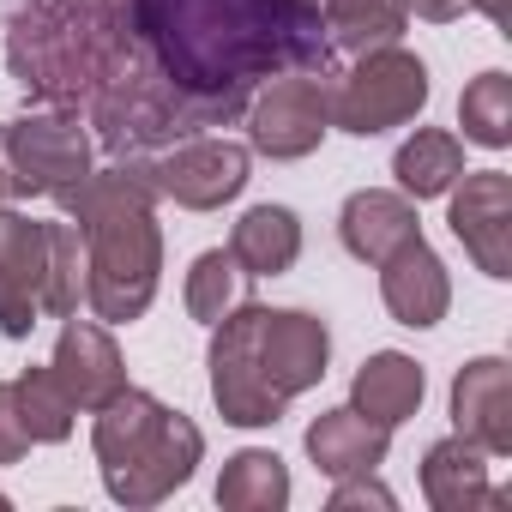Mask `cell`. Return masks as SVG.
Listing matches in <instances>:
<instances>
[{
  "mask_svg": "<svg viewBox=\"0 0 512 512\" xmlns=\"http://www.w3.org/2000/svg\"><path fill=\"white\" fill-rule=\"evenodd\" d=\"M0 199H7V163H0Z\"/></svg>",
  "mask_w": 512,
  "mask_h": 512,
  "instance_id": "cell-33",
  "label": "cell"
},
{
  "mask_svg": "<svg viewBox=\"0 0 512 512\" xmlns=\"http://www.w3.org/2000/svg\"><path fill=\"white\" fill-rule=\"evenodd\" d=\"M157 169L151 157H121L91 169L61 193L67 223L85 235V308L103 326H133L157 302L163 235H157Z\"/></svg>",
  "mask_w": 512,
  "mask_h": 512,
  "instance_id": "cell-2",
  "label": "cell"
},
{
  "mask_svg": "<svg viewBox=\"0 0 512 512\" xmlns=\"http://www.w3.org/2000/svg\"><path fill=\"white\" fill-rule=\"evenodd\" d=\"M13 398H19V422H25L31 446H61L73 434V398L61 392V380L49 368H25L13 380Z\"/></svg>",
  "mask_w": 512,
  "mask_h": 512,
  "instance_id": "cell-26",
  "label": "cell"
},
{
  "mask_svg": "<svg viewBox=\"0 0 512 512\" xmlns=\"http://www.w3.org/2000/svg\"><path fill=\"white\" fill-rule=\"evenodd\" d=\"M422 494L434 512H476V506H500L506 494L488 482V452L470 446L464 434H446L428 446L422 458Z\"/></svg>",
  "mask_w": 512,
  "mask_h": 512,
  "instance_id": "cell-19",
  "label": "cell"
},
{
  "mask_svg": "<svg viewBox=\"0 0 512 512\" xmlns=\"http://www.w3.org/2000/svg\"><path fill=\"white\" fill-rule=\"evenodd\" d=\"M247 163H253L247 145L211 139V133H193V139H181V145H169V151L151 157L157 193L175 199V205H187V211H217V205H229V199L247 187Z\"/></svg>",
  "mask_w": 512,
  "mask_h": 512,
  "instance_id": "cell-11",
  "label": "cell"
},
{
  "mask_svg": "<svg viewBox=\"0 0 512 512\" xmlns=\"http://www.w3.org/2000/svg\"><path fill=\"white\" fill-rule=\"evenodd\" d=\"M217 506H229V512H278V506H290V470H284V458L266 452V446H247V452L223 458Z\"/></svg>",
  "mask_w": 512,
  "mask_h": 512,
  "instance_id": "cell-23",
  "label": "cell"
},
{
  "mask_svg": "<svg viewBox=\"0 0 512 512\" xmlns=\"http://www.w3.org/2000/svg\"><path fill=\"white\" fill-rule=\"evenodd\" d=\"M31 452V434L19 422V398H13V380H0V464H19Z\"/></svg>",
  "mask_w": 512,
  "mask_h": 512,
  "instance_id": "cell-29",
  "label": "cell"
},
{
  "mask_svg": "<svg viewBox=\"0 0 512 512\" xmlns=\"http://www.w3.org/2000/svg\"><path fill=\"white\" fill-rule=\"evenodd\" d=\"M410 235H422V223H416V199H410V193L362 187V193H350L344 211H338V241H344L350 260H362V266H380L386 253L404 247Z\"/></svg>",
  "mask_w": 512,
  "mask_h": 512,
  "instance_id": "cell-17",
  "label": "cell"
},
{
  "mask_svg": "<svg viewBox=\"0 0 512 512\" xmlns=\"http://www.w3.org/2000/svg\"><path fill=\"white\" fill-rule=\"evenodd\" d=\"M458 127H464L470 145L506 151V145H512V79H506V73L470 79L464 97H458Z\"/></svg>",
  "mask_w": 512,
  "mask_h": 512,
  "instance_id": "cell-25",
  "label": "cell"
},
{
  "mask_svg": "<svg viewBox=\"0 0 512 512\" xmlns=\"http://www.w3.org/2000/svg\"><path fill=\"white\" fill-rule=\"evenodd\" d=\"M452 428L488 458L512 452V368L500 356H476L452 380Z\"/></svg>",
  "mask_w": 512,
  "mask_h": 512,
  "instance_id": "cell-15",
  "label": "cell"
},
{
  "mask_svg": "<svg viewBox=\"0 0 512 512\" xmlns=\"http://www.w3.org/2000/svg\"><path fill=\"white\" fill-rule=\"evenodd\" d=\"M229 253L247 278H284L302 260V217L290 205H253L229 229Z\"/></svg>",
  "mask_w": 512,
  "mask_h": 512,
  "instance_id": "cell-21",
  "label": "cell"
},
{
  "mask_svg": "<svg viewBox=\"0 0 512 512\" xmlns=\"http://www.w3.org/2000/svg\"><path fill=\"white\" fill-rule=\"evenodd\" d=\"M326 362H332V332H326L320 314L266 308V320H260V368H266V386L284 404L314 392L326 380Z\"/></svg>",
  "mask_w": 512,
  "mask_h": 512,
  "instance_id": "cell-12",
  "label": "cell"
},
{
  "mask_svg": "<svg viewBox=\"0 0 512 512\" xmlns=\"http://www.w3.org/2000/svg\"><path fill=\"white\" fill-rule=\"evenodd\" d=\"M428 109V67L422 55L386 43V49H362V61L332 85V127L374 139L392 133L404 121H416Z\"/></svg>",
  "mask_w": 512,
  "mask_h": 512,
  "instance_id": "cell-6",
  "label": "cell"
},
{
  "mask_svg": "<svg viewBox=\"0 0 512 512\" xmlns=\"http://www.w3.org/2000/svg\"><path fill=\"white\" fill-rule=\"evenodd\" d=\"M133 43L193 97L253 91L278 73H332L320 0H133Z\"/></svg>",
  "mask_w": 512,
  "mask_h": 512,
  "instance_id": "cell-1",
  "label": "cell"
},
{
  "mask_svg": "<svg viewBox=\"0 0 512 512\" xmlns=\"http://www.w3.org/2000/svg\"><path fill=\"white\" fill-rule=\"evenodd\" d=\"M386 452H392V428H380V422H368L362 410H320L314 422H308V458H314V470L320 476H368V470H380L386 464Z\"/></svg>",
  "mask_w": 512,
  "mask_h": 512,
  "instance_id": "cell-18",
  "label": "cell"
},
{
  "mask_svg": "<svg viewBox=\"0 0 512 512\" xmlns=\"http://www.w3.org/2000/svg\"><path fill=\"white\" fill-rule=\"evenodd\" d=\"M91 416H97L91 446H97V464H103V488L121 506L169 500L205 458V434L181 410H169L163 398H151L139 386H121Z\"/></svg>",
  "mask_w": 512,
  "mask_h": 512,
  "instance_id": "cell-4",
  "label": "cell"
},
{
  "mask_svg": "<svg viewBox=\"0 0 512 512\" xmlns=\"http://www.w3.org/2000/svg\"><path fill=\"white\" fill-rule=\"evenodd\" d=\"M326 506H332V512H350V506H380V512H386V506H392V488H380L374 470H368V476H338V488H332Z\"/></svg>",
  "mask_w": 512,
  "mask_h": 512,
  "instance_id": "cell-30",
  "label": "cell"
},
{
  "mask_svg": "<svg viewBox=\"0 0 512 512\" xmlns=\"http://www.w3.org/2000/svg\"><path fill=\"white\" fill-rule=\"evenodd\" d=\"M85 308V235L73 223H49V278H43V314L73 320Z\"/></svg>",
  "mask_w": 512,
  "mask_h": 512,
  "instance_id": "cell-28",
  "label": "cell"
},
{
  "mask_svg": "<svg viewBox=\"0 0 512 512\" xmlns=\"http://www.w3.org/2000/svg\"><path fill=\"white\" fill-rule=\"evenodd\" d=\"M241 266H235V253L229 247H211V253H199V260L187 266V290H181V302H187V314L199 320V326H217L235 302H241Z\"/></svg>",
  "mask_w": 512,
  "mask_h": 512,
  "instance_id": "cell-27",
  "label": "cell"
},
{
  "mask_svg": "<svg viewBox=\"0 0 512 512\" xmlns=\"http://www.w3.org/2000/svg\"><path fill=\"white\" fill-rule=\"evenodd\" d=\"M253 91H223V97H193L175 79H163L151 67V55L139 49L97 97H91V127L115 157H157L205 127H229L247 115Z\"/></svg>",
  "mask_w": 512,
  "mask_h": 512,
  "instance_id": "cell-5",
  "label": "cell"
},
{
  "mask_svg": "<svg viewBox=\"0 0 512 512\" xmlns=\"http://www.w3.org/2000/svg\"><path fill=\"white\" fill-rule=\"evenodd\" d=\"M404 13H416V19H428V25H452V19L470 13V0H404Z\"/></svg>",
  "mask_w": 512,
  "mask_h": 512,
  "instance_id": "cell-31",
  "label": "cell"
},
{
  "mask_svg": "<svg viewBox=\"0 0 512 512\" xmlns=\"http://www.w3.org/2000/svg\"><path fill=\"white\" fill-rule=\"evenodd\" d=\"M422 392H428L422 362L404 356V350H380V356H368V362L356 368V380H350V410H362V416L380 422V428H398V422H410V416L422 410Z\"/></svg>",
  "mask_w": 512,
  "mask_h": 512,
  "instance_id": "cell-20",
  "label": "cell"
},
{
  "mask_svg": "<svg viewBox=\"0 0 512 512\" xmlns=\"http://www.w3.org/2000/svg\"><path fill=\"white\" fill-rule=\"evenodd\" d=\"M0 163H7V193L61 199L91 175V133L73 121V109L25 115L13 127H0Z\"/></svg>",
  "mask_w": 512,
  "mask_h": 512,
  "instance_id": "cell-7",
  "label": "cell"
},
{
  "mask_svg": "<svg viewBox=\"0 0 512 512\" xmlns=\"http://www.w3.org/2000/svg\"><path fill=\"white\" fill-rule=\"evenodd\" d=\"M133 55V0H25L7 31L13 79L49 109L91 103Z\"/></svg>",
  "mask_w": 512,
  "mask_h": 512,
  "instance_id": "cell-3",
  "label": "cell"
},
{
  "mask_svg": "<svg viewBox=\"0 0 512 512\" xmlns=\"http://www.w3.org/2000/svg\"><path fill=\"white\" fill-rule=\"evenodd\" d=\"M260 320L266 308L260 302H235L217 326H211V404L223 410V422L235 428H272L284 422V398L266 386V368H260Z\"/></svg>",
  "mask_w": 512,
  "mask_h": 512,
  "instance_id": "cell-8",
  "label": "cell"
},
{
  "mask_svg": "<svg viewBox=\"0 0 512 512\" xmlns=\"http://www.w3.org/2000/svg\"><path fill=\"white\" fill-rule=\"evenodd\" d=\"M380 302H386V314H392L398 326H410V332H428V326L446 320V308H452V278H446L440 253H434L422 235H410L404 247H392L386 260H380Z\"/></svg>",
  "mask_w": 512,
  "mask_h": 512,
  "instance_id": "cell-14",
  "label": "cell"
},
{
  "mask_svg": "<svg viewBox=\"0 0 512 512\" xmlns=\"http://www.w3.org/2000/svg\"><path fill=\"white\" fill-rule=\"evenodd\" d=\"M320 19H326V37L338 49H386L404 37L410 13L404 0H320Z\"/></svg>",
  "mask_w": 512,
  "mask_h": 512,
  "instance_id": "cell-24",
  "label": "cell"
},
{
  "mask_svg": "<svg viewBox=\"0 0 512 512\" xmlns=\"http://www.w3.org/2000/svg\"><path fill=\"white\" fill-rule=\"evenodd\" d=\"M326 127H332L326 73H278V79H266L260 97H247V145L260 157L296 163V157L320 151Z\"/></svg>",
  "mask_w": 512,
  "mask_h": 512,
  "instance_id": "cell-9",
  "label": "cell"
},
{
  "mask_svg": "<svg viewBox=\"0 0 512 512\" xmlns=\"http://www.w3.org/2000/svg\"><path fill=\"white\" fill-rule=\"evenodd\" d=\"M392 175H398V193H410V199H440V193L464 175V139L446 133V127H416V133L398 145Z\"/></svg>",
  "mask_w": 512,
  "mask_h": 512,
  "instance_id": "cell-22",
  "label": "cell"
},
{
  "mask_svg": "<svg viewBox=\"0 0 512 512\" xmlns=\"http://www.w3.org/2000/svg\"><path fill=\"white\" fill-rule=\"evenodd\" d=\"M49 278V223L0 211V338H31Z\"/></svg>",
  "mask_w": 512,
  "mask_h": 512,
  "instance_id": "cell-13",
  "label": "cell"
},
{
  "mask_svg": "<svg viewBox=\"0 0 512 512\" xmlns=\"http://www.w3.org/2000/svg\"><path fill=\"white\" fill-rule=\"evenodd\" d=\"M470 13H482L488 25H500V31H506V25H512V0H470Z\"/></svg>",
  "mask_w": 512,
  "mask_h": 512,
  "instance_id": "cell-32",
  "label": "cell"
},
{
  "mask_svg": "<svg viewBox=\"0 0 512 512\" xmlns=\"http://www.w3.org/2000/svg\"><path fill=\"white\" fill-rule=\"evenodd\" d=\"M446 223L488 278H512V175L500 169H464L446 187Z\"/></svg>",
  "mask_w": 512,
  "mask_h": 512,
  "instance_id": "cell-10",
  "label": "cell"
},
{
  "mask_svg": "<svg viewBox=\"0 0 512 512\" xmlns=\"http://www.w3.org/2000/svg\"><path fill=\"white\" fill-rule=\"evenodd\" d=\"M49 374L61 380V392L73 398V410H103L121 386H127V362L115 350V338L97 326V320H67L55 356H49Z\"/></svg>",
  "mask_w": 512,
  "mask_h": 512,
  "instance_id": "cell-16",
  "label": "cell"
}]
</instances>
